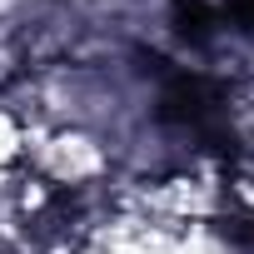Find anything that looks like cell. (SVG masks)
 <instances>
[{"mask_svg":"<svg viewBox=\"0 0 254 254\" xmlns=\"http://www.w3.org/2000/svg\"><path fill=\"white\" fill-rule=\"evenodd\" d=\"M160 110L170 125H180L185 135L219 145L229 135V115H224V95L204 80V75H170L160 90Z\"/></svg>","mask_w":254,"mask_h":254,"instance_id":"6da1fadb","label":"cell"}]
</instances>
